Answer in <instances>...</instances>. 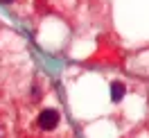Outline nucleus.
Wrapping results in <instances>:
<instances>
[{
	"label": "nucleus",
	"mask_w": 149,
	"mask_h": 138,
	"mask_svg": "<svg viewBox=\"0 0 149 138\" xmlns=\"http://www.w3.org/2000/svg\"><path fill=\"white\" fill-rule=\"evenodd\" d=\"M0 134H2V127H0Z\"/></svg>",
	"instance_id": "4"
},
{
	"label": "nucleus",
	"mask_w": 149,
	"mask_h": 138,
	"mask_svg": "<svg viewBox=\"0 0 149 138\" xmlns=\"http://www.w3.org/2000/svg\"><path fill=\"white\" fill-rule=\"evenodd\" d=\"M59 120H61V116H59V111L56 109H43L41 113H38V127L43 129V131H52V129L59 125Z\"/></svg>",
	"instance_id": "1"
},
{
	"label": "nucleus",
	"mask_w": 149,
	"mask_h": 138,
	"mask_svg": "<svg viewBox=\"0 0 149 138\" xmlns=\"http://www.w3.org/2000/svg\"><path fill=\"white\" fill-rule=\"evenodd\" d=\"M0 2H2V5H14L16 0H0Z\"/></svg>",
	"instance_id": "3"
},
{
	"label": "nucleus",
	"mask_w": 149,
	"mask_h": 138,
	"mask_svg": "<svg viewBox=\"0 0 149 138\" xmlns=\"http://www.w3.org/2000/svg\"><path fill=\"white\" fill-rule=\"evenodd\" d=\"M124 91H127V88H124V84H122V82H113L111 84V97H113V102H120L122 97H124Z\"/></svg>",
	"instance_id": "2"
}]
</instances>
